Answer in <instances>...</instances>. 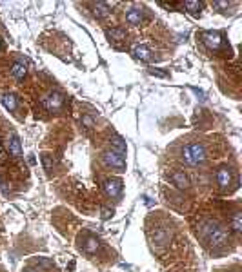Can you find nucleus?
<instances>
[{"mask_svg": "<svg viewBox=\"0 0 242 272\" xmlns=\"http://www.w3.org/2000/svg\"><path fill=\"white\" fill-rule=\"evenodd\" d=\"M199 231H201L202 238L206 239L207 243L215 245V247L228 243V234L217 221H202Z\"/></svg>", "mask_w": 242, "mask_h": 272, "instance_id": "nucleus-1", "label": "nucleus"}, {"mask_svg": "<svg viewBox=\"0 0 242 272\" xmlns=\"http://www.w3.org/2000/svg\"><path fill=\"white\" fill-rule=\"evenodd\" d=\"M180 158H182V162L187 163V165H201V163L206 162V158H207L206 147H204L201 142L187 143V145H184L182 151H180Z\"/></svg>", "mask_w": 242, "mask_h": 272, "instance_id": "nucleus-2", "label": "nucleus"}, {"mask_svg": "<svg viewBox=\"0 0 242 272\" xmlns=\"http://www.w3.org/2000/svg\"><path fill=\"white\" fill-rule=\"evenodd\" d=\"M149 238H151V245L155 251H162V249H166L168 243H169V239H171V232L168 231L166 227H159V229H155V231L149 232Z\"/></svg>", "mask_w": 242, "mask_h": 272, "instance_id": "nucleus-3", "label": "nucleus"}, {"mask_svg": "<svg viewBox=\"0 0 242 272\" xmlns=\"http://www.w3.org/2000/svg\"><path fill=\"white\" fill-rule=\"evenodd\" d=\"M102 160L108 167H111V169H118V170L126 169L124 154H120V153H117V151L110 149V151H106V153H102Z\"/></svg>", "mask_w": 242, "mask_h": 272, "instance_id": "nucleus-4", "label": "nucleus"}, {"mask_svg": "<svg viewBox=\"0 0 242 272\" xmlns=\"http://www.w3.org/2000/svg\"><path fill=\"white\" fill-rule=\"evenodd\" d=\"M201 38L204 42V46L209 48L211 51H219L222 48V44H224V36L219 31H204L201 34Z\"/></svg>", "mask_w": 242, "mask_h": 272, "instance_id": "nucleus-5", "label": "nucleus"}, {"mask_svg": "<svg viewBox=\"0 0 242 272\" xmlns=\"http://www.w3.org/2000/svg\"><path fill=\"white\" fill-rule=\"evenodd\" d=\"M42 103H44V107L49 109V111H58L64 103V96L60 95V93L53 91V93H49V95H46L42 98Z\"/></svg>", "mask_w": 242, "mask_h": 272, "instance_id": "nucleus-6", "label": "nucleus"}, {"mask_svg": "<svg viewBox=\"0 0 242 272\" xmlns=\"http://www.w3.org/2000/svg\"><path fill=\"white\" fill-rule=\"evenodd\" d=\"M104 192L110 198H118L122 192V180L118 178H110L104 182Z\"/></svg>", "mask_w": 242, "mask_h": 272, "instance_id": "nucleus-7", "label": "nucleus"}, {"mask_svg": "<svg viewBox=\"0 0 242 272\" xmlns=\"http://www.w3.org/2000/svg\"><path fill=\"white\" fill-rule=\"evenodd\" d=\"M217 184L221 185L222 189H228L229 185L233 184V170L229 167H221L217 170Z\"/></svg>", "mask_w": 242, "mask_h": 272, "instance_id": "nucleus-8", "label": "nucleus"}, {"mask_svg": "<svg viewBox=\"0 0 242 272\" xmlns=\"http://www.w3.org/2000/svg\"><path fill=\"white\" fill-rule=\"evenodd\" d=\"M169 180H171L173 185H177L179 189H182V190L189 189V178H187L182 170H175V172H171V174H169Z\"/></svg>", "mask_w": 242, "mask_h": 272, "instance_id": "nucleus-9", "label": "nucleus"}, {"mask_svg": "<svg viewBox=\"0 0 242 272\" xmlns=\"http://www.w3.org/2000/svg\"><path fill=\"white\" fill-rule=\"evenodd\" d=\"M80 247H82L84 252H88V254H95V252L98 251V247H100V241H98L95 236H91V234H88L86 238L82 239V243H80Z\"/></svg>", "mask_w": 242, "mask_h": 272, "instance_id": "nucleus-10", "label": "nucleus"}, {"mask_svg": "<svg viewBox=\"0 0 242 272\" xmlns=\"http://www.w3.org/2000/svg\"><path fill=\"white\" fill-rule=\"evenodd\" d=\"M7 149H9V154H13V156H22L20 140H19L17 133H11L9 138H7Z\"/></svg>", "mask_w": 242, "mask_h": 272, "instance_id": "nucleus-11", "label": "nucleus"}, {"mask_svg": "<svg viewBox=\"0 0 242 272\" xmlns=\"http://www.w3.org/2000/svg\"><path fill=\"white\" fill-rule=\"evenodd\" d=\"M133 54H135V58H138V60L142 62H149L153 58L151 49L148 48V46H142V44H138V46L133 48Z\"/></svg>", "mask_w": 242, "mask_h": 272, "instance_id": "nucleus-12", "label": "nucleus"}, {"mask_svg": "<svg viewBox=\"0 0 242 272\" xmlns=\"http://www.w3.org/2000/svg\"><path fill=\"white\" fill-rule=\"evenodd\" d=\"M142 20H144V15H142V11L137 9V7H131V9L126 13V22L131 24V26H140Z\"/></svg>", "mask_w": 242, "mask_h": 272, "instance_id": "nucleus-13", "label": "nucleus"}, {"mask_svg": "<svg viewBox=\"0 0 242 272\" xmlns=\"http://www.w3.org/2000/svg\"><path fill=\"white\" fill-rule=\"evenodd\" d=\"M106 36H108L111 42H122V40H126V31L120 29V27H111V29L106 31Z\"/></svg>", "mask_w": 242, "mask_h": 272, "instance_id": "nucleus-14", "label": "nucleus"}, {"mask_svg": "<svg viewBox=\"0 0 242 272\" xmlns=\"http://www.w3.org/2000/svg\"><path fill=\"white\" fill-rule=\"evenodd\" d=\"M110 143H111V149L117 151V153H120V154H124L126 149H128V147H126V142L122 140V138H120V136H117V135L111 136Z\"/></svg>", "mask_w": 242, "mask_h": 272, "instance_id": "nucleus-15", "label": "nucleus"}, {"mask_svg": "<svg viewBox=\"0 0 242 272\" xmlns=\"http://www.w3.org/2000/svg\"><path fill=\"white\" fill-rule=\"evenodd\" d=\"M93 9H95V15L100 17V18H102V17H108V15L111 13L108 2H97V4H93Z\"/></svg>", "mask_w": 242, "mask_h": 272, "instance_id": "nucleus-16", "label": "nucleus"}, {"mask_svg": "<svg viewBox=\"0 0 242 272\" xmlns=\"http://www.w3.org/2000/svg\"><path fill=\"white\" fill-rule=\"evenodd\" d=\"M40 160H42L44 170H46V172H53V169H55V160H53V156H51L49 153H44L40 156Z\"/></svg>", "mask_w": 242, "mask_h": 272, "instance_id": "nucleus-17", "label": "nucleus"}, {"mask_svg": "<svg viewBox=\"0 0 242 272\" xmlns=\"http://www.w3.org/2000/svg\"><path fill=\"white\" fill-rule=\"evenodd\" d=\"M2 103L9 111H17L19 109V102H17V96L15 95H4L2 96Z\"/></svg>", "mask_w": 242, "mask_h": 272, "instance_id": "nucleus-18", "label": "nucleus"}, {"mask_svg": "<svg viewBox=\"0 0 242 272\" xmlns=\"http://www.w3.org/2000/svg\"><path fill=\"white\" fill-rule=\"evenodd\" d=\"M184 6L189 9V13L191 15H199L202 9V4L201 2H193V0H187V2H184Z\"/></svg>", "mask_w": 242, "mask_h": 272, "instance_id": "nucleus-19", "label": "nucleus"}, {"mask_svg": "<svg viewBox=\"0 0 242 272\" xmlns=\"http://www.w3.org/2000/svg\"><path fill=\"white\" fill-rule=\"evenodd\" d=\"M11 75L15 78H24L26 76V66L24 64H15L13 69H11Z\"/></svg>", "mask_w": 242, "mask_h": 272, "instance_id": "nucleus-20", "label": "nucleus"}, {"mask_svg": "<svg viewBox=\"0 0 242 272\" xmlns=\"http://www.w3.org/2000/svg\"><path fill=\"white\" fill-rule=\"evenodd\" d=\"M233 231H235L237 234L242 231V214L241 212H235V214H233Z\"/></svg>", "mask_w": 242, "mask_h": 272, "instance_id": "nucleus-21", "label": "nucleus"}, {"mask_svg": "<svg viewBox=\"0 0 242 272\" xmlns=\"http://www.w3.org/2000/svg\"><path fill=\"white\" fill-rule=\"evenodd\" d=\"M82 123L86 125V127H93V125H95V120H93L91 116L84 115V116H82Z\"/></svg>", "mask_w": 242, "mask_h": 272, "instance_id": "nucleus-22", "label": "nucleus"}, {"mask_svg": "<svg viewBox=\"0 0 242 272\" xmlns=\"http://www.w3.org/2000/svg\"><path fill=\"white\" fill-rule=\"evenodd\" d=\"M213 7L215 9H226V7H229V2H213Z\"/></svg>", "mask_w": 242, "mask_h": 272, "instance_id": "nucleus-23", "label": "nucleus"}, {"mask_svg": "<svg viewBox=\"0 0 242 272\" xmlns=\"http://www.w3.org/2000/svg\"><path fill=\"white\" fill-rule=\"evenodd\" d=\"M111 216H113V211H110V209H104V211H102L104 220H108V218H111Z\"/></svg>", "mask_w": 242, "mask_h": 272, "instance_id": "nucleus-24", "label": "nucleus"}, {"mask_svg": "<svg viewBox=\"0 0 242 272\" xmlns=\"http://www.w3.org/2000/svg\"><path fill=\"white\" fill-rule=\"evenodd\" d=\"M149 73H151V75H155V76H160V78H164V76H166V73H160V71H155V69H151Z\"/></svg>", "mask_w": 242, "mask_h": 272, "instance_id": "nucleus-25", "label": "nucleus"}, {"mask_svg": "<svg viewBox=\"0 0 242 272\" xmlns=\"http://www.w3.org/2000/svg\"><path fill=\"white\" fill-rule=\"evenodd\" d=\"M0 49H2V40H0Z\"/></svg>", "mask_w": 242, "mask_h": 272, "instance_id": "nucleus-26", "label": "nucleus"}]
</instances>
